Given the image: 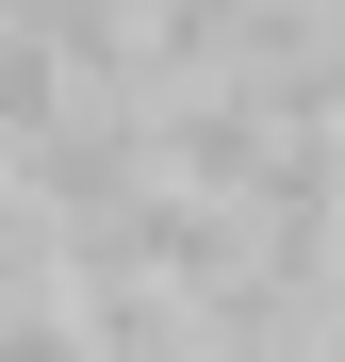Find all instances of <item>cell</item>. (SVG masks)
<instances>
[{"instance_id":"cell-1","label":"cell","mask_w":345,"mask_h":362,"mask_svg":"<svg viewBox=\"0 0 345 362\" xmlns=\"http://www.w3.org/2000/svg\"><path fill=\"white\" fill-rule=\"evenodd\" d=\"M66 99H83V83H66V49H49L33 17H0V148H33Z\"/></svg>"},{"instance_id":"cell-2","label":"cell","mask_w":345,"mask_h":362,"mask_svg":"<svg viewBox=\"0 0 345 362\" xmlns=\"http://www.w3.org/2000/svg\"><path fill=\"white\" fill-rule=\"evenodd\" d=\"M247 362H329V346H247Z\"/></svg>"}]
</instances>
